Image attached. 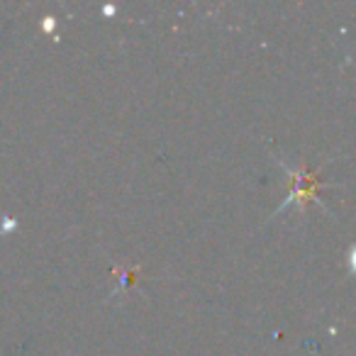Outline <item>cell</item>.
Masks as SVG:
<instances>
[{
    "instance_id": "6da1fadb",
    "label": "cell",
    "mask_w": 356,
    "mask_h": 356,
    "mask_svg": "<svg viewBox=\"0 0 356 356\" xmlns=\"http://www.w3.org/2000/svg\"><path fill=\"white\" fill-rule=\"evenodd\" d=\"M288 168V166H286ZM288 173H291V178H293V188H291V195L286 198V203L281 205L278 210H283L286 205H291V203H300V205H305L307 200H317V191L322 188V181L317 178V173L315 171H307L305 166H300L298 171H293V168H288Z\"/></svg>"
}]
</instances>
